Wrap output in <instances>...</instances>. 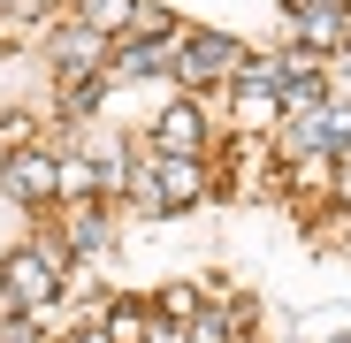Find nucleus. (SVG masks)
<instances>
[{
    "instance_id": "f257e3e1",
    "label": "nucleus",
    "mask_w": 351,
    "mask_h": 343,
    "mask_svg": "<svg viewBox=\"0 0 351 343\" xmlns=\"http://www.w3.org/2000/svg\"><path fill=\"white\" fill-rule=\"evenodd\" d=\"M138 183H145V206L153 214H184L199 199V153H168L160 168H145Z\"/></svg>"
},
{
    "instance_id": "f03ea898",
    "label": "nucleus",
    "mask_w": 351,
    "mask_h": 343,
    "mask_svg": "<svg viewBox=\"0 0 351 343\" xmlns=\"http://www.w3.org/2000/svg\"><path fill=\"white\" fill-rule=\"evenodd\" d=\"M237 62H245V53L229 46V38H214V31H199V38L184 46V62H176V77H184V84H214L221 69H237Z\"/></svg>"
},
{
    "instance_id": "7ed1b4c3",
    "label": "nucleus",
    "mask_w": 351,
    "mask_h": 343,
    "mask_svg": "<svg viewBox=\"0 0 351 343\" xmlns=\"http://www.w3.org/2000/svg\"><path fill=\"white\" fill-rule=\"evenodd\" d=\"M53 183H62V160H46V153H16L8 160V191L16 199H46Z\"/></svg>"
},
{
    "instance_id": "20e7f679",
    "label": "nucleus",
    "mask_w": 351,
    "mask_h": 343,
    "mask_svg": "<svg viewBox=\"0 0 351 343\" xmlns=\"http://www.w3.org/2000/svg\"><path fill=\"white\" fill-rule=\"evenodd\" d=\"M298 145H321V153H351V107H343V114H306V123H298Z\"/></svg>"
},
{
    "instance_id": "39448f33",
    "label": "nucleus",
    "mask_w": 351,
    "mask_h": 343,
    "mask_svg": "<svg viewBox=\"0 0 351 343\" xmlns=\"http://www.w3.org/2000/svg\"><path fill=\"white\" fill-rule=\"evenodd\" d=\"M99 38H107V31H92V23L62 31V38H53V62H62L69 77H84V69H92V53H99Z\"/></svg>"
},
{
    "instance_id": "423d86ee",
    "label": "nucleus",
    "mask_w": 351,
    "mask_h": 343,
    "mask_svg": "<svg viewBox=\"0 0 351 343\" xmlns=\"http://www.w3.org/2000/svg\"><path fill=\"white\" fill-rule=\"evenodd\" d=\"M160 145L168 153H199V107H168L160 114Z\"/></svg>"
},
{
    "instance_id": "0eeeda50",
    "label": "nucleus",
    "mask_w": 351,
    "mask_h": 343,
    "mask_svg": "<svg viewBox=\"0 0 351 343\" xmlns=\"http://www.w3.org/2000/svg\"><path fill=\"white\" fill-rule=\"evenodd\" d=\"M130 16H138V0H84L92 31H130Z\"/></svg>"
},
{
    "instance_id": "6e6552de",
    "label": "nucleus",
    "mask_w": 351,
    "mask_h": 343,
    "mask_svg": "<svg viewBox=\"0 0 351 343\" xmlns=\"http://www.w3.org/2000/svg\"><path fill=\"white\" fill-rule=\"evenodd\" d=\"M114 69H123V77H153V69H160V46L130 38V46H123V62H114Z\"/></svg>"
},
{
    "instance_id": "1a4fd4ad",
    "label": "nucleus",
    "mask_w": 351,
    "mask_h": 343,
    "mask_svg": "<svg viewBox=\"0 0 351 343\" xmlns=\"http://www.w3.org/2000/svg\"><path fill=\"white\" fill-rule=\"evenodd\" d=\"M62 191H69V199H92V191H99V168H92V160H62Z\"/></svg>"
},
{
    "instance_id": "9d476101",
    "label": "nucleus",
    "mask_w": 351,
    "mask_h": 343,
    "mask_svg": "<svg viewBox=\"0 0 351 343\" xmlns=\"http://www.w3.org/2000/svg\"><path fill=\"white\" fill-rule=\"evenodd\" d=\"M77 252H107V221H99L92 206L77 214Z\"/></svg>"
},
{
    "instance_id": "9b49d317",
    "label": "nucleus",
    "mask_w": 351,
    "mask_h": 343,
    "mask_svg": "<svg viewBox=\"0 0 351 343\" xmlns=\"http://www.w3.org/2000/svg\"><path fill=\"white\" fill-rule=\"evenodd\" d=\"M145 328H153V320H145V313H114V320H107V335H114V343H138V335H145Z\"/></svg>"
},
{
    "instance_id": "f8f14e48",
    "label": "nucleus",
    "mask_w": 351,
    "mask_h": 343,
    "mask_svg": "<svg viewBox=\"0 0 351 343\" xmlns=\"http://www.w3.org/2000/svg\"><path fill=\"white\" fill-rule=\"evenodd\" d=\"M343 176H351V168H343Z\"/></svg>"
}]
</instances>
